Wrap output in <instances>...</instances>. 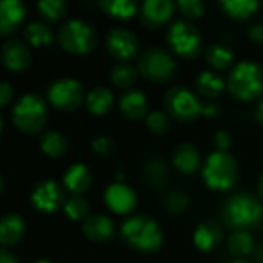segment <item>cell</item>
I'll return each instance as SVG.
<instances>
[{"mask_svg":"<svg viewBox=\"0 0 263 263\" xmlns=\"http://www.w3.org/2000/svg\"><path fill=\"white\" fill-rule=\"evenodd\" d=\"M122 242L143 254H151L160 250L163 243V231L160 225L146 214H134L120 227Z\"/></svg>","mask_w":263,"mask_h":263,"instance_id":"6da1fadb","label":"cell"},{"mask_svg":"<svg viewBox=\"0 0 263 263\" xmlns=\"http://www.w3.org/2000/svg\"><path fill=\"white\" fill-rule=\"evenodd\" d=\"M223 222L234 231H248L263 219L262 200L250 193L234 194L227 200L222 211Z\"/></svg>","mask_w":263,"mask_h":263,"instance_id":"7a4b0ae2","label":"cell"},{"mask_svg":"<svg viewBox=\"0 0 263 263\" xmlns=\"http://www.w3.org/2000/svg\"><path fill=\"white\" fill-rule=\"evenodd\" d=\"M227 88L233 97L242 102H251L263 96V66L254 60H243L234 65Z\"/></svg>","mask_w":263,"mask_h":263,"instance_id":"3957f363","label":"cell"},{"mask_svg":"<svg viewBox=\"0 0 263 263\" xmlns=\"http://www.w3.org/2000/svg\"><path fill=\"white\" fill-rule=\"evenodd\" d=\"M11 117L18 131L28 136L37 134L48 120V103L40 94L26 92L15 100Z\"/></svg>","mask_w":263,"mask_h":263,"instance_id":"277c9868","label":"cell"},{"mask_svg":"<svg viewBox=\"0 0 263 263\" xmlns=\"http://www.w3.org/2000/svg\"><path fill=\"white\" fill-rule=\"evenodd\" d=\"M57 39L65 51L77 55L91 52L99 42L96 28L89 22L79 17L68 18L66 22H63L59 26Z\"/></svg>","mask_w":263,"mask_h":263,"instance_id":"5b68a950","label":"cell"},{"mask_svg":"<svg viewBox=\"0 0 263 263\" xmlns=\"http://www.w3.org/2000/svg\"><path fill=\"white\" fill-rule=\"evenodd\" d=\"M202 177L210 190L228 191L239 179V165L230 153L214 151L202 166Z\"/></svg>","mask_w":263,"mask_h":263,"instance_id":"8992f818","label":"cell"},{"mask_svg":"<svg viewBox=\"0 0 263 263\" xmlns=\"http://www.w3.org/2000/svg\"><path fill=\"white\" fill-rule=\"evenodd\" d=\"M165 112L180 122V123H193L202 116V102L199 96H196L191 89L183 85L171 86L163 96Z\"/></svg>","mask_w":263,"mask_h":263,"instance_id":"52a82bcc","label":"cell"},{"mask_svg":"<svg viewBox=\"0 0 263 263\" xmlns=\"http://www.w3.org/2000/svg\"><path fill=\"white\" fill-rule=\"evenodd\" d=\"M168 43L177 55L186 60H194L203 52V39L199 28L185 18L173 22L168 29Z\"/></svg>","mask_w":263,"mask_h":263,"instance_id":"ba28073f","label":"cell"},{"mask_svg":"<svg viewBox=\"0 0 263 263\" xmlns=\"http://www.w3.org/2000/svg\"><path fill=\"white\" fill-rule=\"evenodd\" d=\"M137 69L143 79L153 83H165L174 77L177 71V63L166 49L160 46H153L142 52Z\"/></svg>","mask_w":263,"mask_h":263,"instance_id":"9c48e42d","label":"cell"},{"mask_svg":"<svg viewBox=\"0 0 263 263\" xmlns=\"http://www.w3.org/2000/svg\"><path fill=\"white\" fill-rule=\"evenodd\" d=\"M85 97L86 94L83 85L72 77H59L46 88L48 102L62 111L77 109L85 102Z\"/></svg>","mask_w":263,"mask_h":263,"instance_id":"30bf717a","label":"cell"},{"mask_svg":"<svg viewBox=\"0 0 263 263\" xmlns=\"http://www.w3.org/2000/svg\"><path fill=\"white\" fill-rule=\"evenodd\" d=\"M106 49L119 62H129L140 51L137 35L123 26H116L106 34Z\"/></svg>","mask_w":263,"mask_h":263,"instance_id":"8fae6325","label":"cell"},{"mask_svg":"<svg viewBox=\"0 0 263 263\" xmlns=\"http://www.w3.org/2000/svg\"><path fill=\"white\" fill-rule=\"evenodd\" d=\"M65 191L55 180H42L39 182L32 193L31 202L32 205L43 213H54L65 203Z\"/></svg>","mask_w":263,"mask_h":263,"instance_id":"7c38bea8","label":"cell"},{"mask_svg":"<svg viewBox=\"0 0 263 263\" xmlns=\"http://www.w3.org/2000/svg\"><path fill=\"white\" fill-rule=\"evenodd\" d=\"M105 205L116 214H129L137 206V194L136 191L123 183V182H114L111 183L103 194Z\"/></svg>","mask_w":263,"mask_h":263,"instance_id":"4fadbf2b","label":"cell"},{"mask_svg":"<svg viewBox=\"0 0 263 263\" xmlns=\"http://www.w3.org/2000/svg\"><path fill=\"white\" fill-rule=\"evenodd\" d=\"M176 3L171 0H146L140 6V20L149 28L156 29L163 26L174 14Z\"/></svg>","mask_w":263,"mask_h":263,"instance_id":"5bb4252c","label":"cell"},{"mask_svg":"<svg viewBox=\"0 0 263 263\" xmlns=\"http://www.w3.org/2000/svg\"><path fill=\"white\" fill-rule=\"evenodd\" d=\"M0 59L8 69L23 71L31 63V51L25 40L11 37L2 45Z\"/></svg>","mask_w":263,"mask_h":263,"instance_id":"9a60e30c","label":"cell"},{"mask_svg":"<svg viewBox=\"0 0 263 263\" xmlns=\"http://www.w3.org/2000/svg\"><path fill=\"white\" fill-rule=\"evenodd\" d=\"M173 165L179 173L185 176H191L197 173L202 166V157L199 148L190 142H183L177 145L173 153Z\"/></svg>","mask_w":263,"mask_h":263,"instance_id":"2e32d148","label":"cell"},{"mask_svg":"<svg viewBox=\"0 0 263 263\" xmlns=\"http://www.w3.org/2000/svg\"><path fill=\"white\" fill-rule=\"evenodd\" d=\"M120 112L128 120H142L149 114V103L145 92L139 89H128L119 99Z\"/></svg>","mask_w":263,"mask_h":263,"instance_id":"e0dca14e","label":"cell"},{"mask_svg":"<svg viewBox=\"0 0 263 263\" xmlns=\"http://www.w3.org/2000/svg\"><path fill=\"white\" fill-rule=\"evenodd\" d=\"M116 227L105 214H91L82 222V233L91 242H106L114 236Z\"/></svg>","mask_w":263,"mask_h":263,"instance_id":"ac0fdd59","label":"cell"},{"mask_svg":"<svg viewBox=\"0 0 263 263\" xmlns=\"http://www.w3.org/2000/svg\"><path fill=\"white\" fill-rule=\"evenodd\" d=\"M194 245L202 253H213L223 240L222 227L214 220H203L194 231Z\"/></svg>","mask_w":263,"mask_h":263,"instance_id":"d6986e66","label":"cell"},{"mask_svg":"<svg viewBox=\"0 0 263 263\" xmlns=\"http://www.w3.org/2000/svg\"><path fill=\"white\" fill-rule=\"evenodd\" d=\"M26 15V6L20 0H0V35H9L18 29Z\"/></svg>","mask_w":263,"mask_h":263,"instance_id":"ffe728a7","label":"cell"},{"mask_svg":"<svg viewBox=\"0 0 263 263\" xmlns=\"http://www.w3.org/2000/svg\"><path fill=\"white\" fill-rule=\"evenodd\" d=\"M92 183V174L83 163H72L63 174V185L72 196H82L89 190Z\"/></svg>","mask_w":263,"mask_h":263,"instance_id":"44dd1931","label":"cell"},{"mask_svg":"<svg viewBox=\"0 0 263 263\" xmlns=\"http://www.w3.org/2000/svg\"><path fill=\"white\" fill-rule=\"evenodd\" d=\"M25 234V220L17 213H8L0 217V245L12 247L22 240Z\"/></svg>","mask_w":263,"mask_h":263,"instance_id":"7402d4cb","label":"cell"},{"mask_svg":"<svg viewBox=\"0 0 263 263\" xmlns=\"http://www.w3.org/2000/svg\"><path fill=\"white\" fill-rule=\"evenodd\" d=\"M225 88H227L225 79L213 69L200 71L196 77V89L199 96L205 99H217L219 96H222Z\"/></svg>","mask_w":263,"mask_h":263,"instance_id":"603a6c76","label":"cell"},{"mask_svg":"<svg viewBox=\"0 0 263 263\" xmlns=\"http://www.w3.org/2000/svg\"><path fill=\"white\" fill-rule=\"evenodd\" d=\"M114 94L106 86H96L92 88L85 97V106L91 114L103 116L108 114L114 106Z\"/></svg>","mask_w":263,"mask_h":263,"instance_id":"cb8c5ba5","label":"cell"},{"mask_svg":"<svg viewBox=\"0 0 263 263\" xmlns=\"http://www.w3.org/2000/svg\"><path fill=\"white\" fill-rule=\"evenodd\" d=\"M205 59L213 71L220 72L234 68V52L223 43H213L205 49Z\"/></svg>","mask_w":263,"mask_h":263,"instance_id":"d4e9b609","label":"cell"},{"mask_svg":"<svg viewBox=\"0 0 263 263\" xmlns=\"http://www.w3.org/2000/svg\"><path fill=\"white\" fill-rule=\"evenodd\" d=\"M99 5L105 14L116 20H129L139 11V3L134 0H100Z\"/></svg>","mask_w":263,"mask_h":263,"instance_id":"484cf974","label":"cell"},{"mask_svg":"<svg viewBox=\"0 0 263 263\" xmlns=\"http://www.w3.org/2000/svg\"><path fill=\"white\" fill-rule=\"evenodd\" d=\"M228 251L236 259H245L256 250V242L250 231H234L227 242Z\"/></svg>","mask_w":263,"mask_h":263,"instance_id":"4316f807","label":"cell"},{"mask_svg":"<svg viewBox=\"0 0 263 263\" xmlns=\"http://www.w3.org/2000/svg\"><path fill=\"white\" fill-rule=\"evenodd\" d=\"M139 69L129 62H119L111 68L109 79L111 83L120 89H131V86L137 82Z\"/></svg>","mask_w":263,"mask_h":263,"instance_id":"83f0119b","label":"cell"},{"mask_svg":"<svg viewBox=\"0 0 263 263\" xmlns=\"http://www.w3.org/2000/svg\"><path fill=\"white\" fill-rule=\"evenodd\" d=\"M23 37H25V42H28L34 46H45L52 42L54 32H52V28L46 22L35 20L25 26Z\"/></svg>","mask_w":263,"mask_h":263,"instance_id":"f1b7e54d","label":"cell"},{"mask_svg":"<svg viewBox=\"0 0 263 263\" xmlns=\"http://www.w3.org/2000/svg\"><path fill=\"white\" fill-rule=\"evenodd\" d=\"M40 148L46 156L55 159L66 153L68 139L65 137V134L59 133V131H52V129L45 131L40 136Z\"/></svg>","mask_w":263,"mask_h":263,"instance_id":"f546056e","label":"cell"},{"mask_svg":"<svg viewBox=\"0 0 263 263\" xmlns=\"http://www.w3.org/2000/svg\"><path fill=\"white\" fill-rule=\"evenodd\" d=\"M220 6L227 15L237 20H247L257 12L260 3L256 0H223Z\"/></svg>","mask_w":263,"mask_h":263,"instance_id":"4dcf8cb0","label":"cell"},{"mask_svg":"<svg viewBox=\"0 0 263 263\" xmlns=\"http://www.w3.org/2000/svg\"><path fill=\"white\" fill-rule=\"evenodd\" d=\"M89 202L82 196H71L63 203V213L68 219L76 222H83L89 214Z\"/></svg>","mask_w":263,"mask_h":263,"instance_id":"1f68e13d","label":"cell"},{"mask_svg":"<svg viewBox=\"0 0 263 263\" xmlns=\"http://www.w3.org/2000/svg\"><path fill=\"white\" fill-rule=\"evenodd\" d=\"M145 179H146L149 186L162 188L168 180V166H166V163H163L160 159L151 160L145 166Z\"/></svg>","mask_w":263,"mask_h":263,"instance_id":"d6a6232c","label":"cell"},{"mask_svg":"<svg viewBox=\"0 0 263 263\" xmlns=\"http://www.w3.org/2000/svg\"><path fill=\"white\" fill-rule=\"evenodd\" d=\"M40 14L51 22H57L68 12V2L66 0H40L37 3Z\"/></svg>","mask_w":263,"mask_h":263,"instance_id":"836d02e7","label":"cell"},{"mask_svg":"<svg viewBox=\"0 0 263 263\" xmlns=\"http://www.w3.org/2000/svg\"><path fill=\"white\" fill-rule=\"evenodd\" d=\"M146 128L149 133L156 134V136H165L170 129H171V117L160 109L151 111L146 116Z\"/></svg>","mask_w":263,"mask_h":263,"instance_id":"e575fe53","label":"cell"},{"mask_svg":"<svg viewBox=\"0 0 263 263\" xmlns=\"http://www.w3.org/2000/svg\"><path fill=\"white\" fill-rule=\"evenodd\" d=\"M191 205V199L183 191H171L165 199V206L173 214H182L185 213Z\"/></svg>","mask_w":263,"mask_h":263,"instance_id":"d590c367","label":"cell"},{"mask_svg":"<svg viewBox=\"0 0 263 263\" xmlns=\"http://www.w3.org/2000/svg\"><path fill=\"white\" fill-rule=\"evenodd\" d=\"M180 14L185 17V20H196L200 18L205 12V3L202 0H180L176 3Z\"/></svg>","mask_w":263,"mask_h":263,"instance_id":"8d00e7d4","label":"cell"},{"mask_svg":"<svg viewBox=\"0 0 263 263\" xmlns=\"http://www.w3.org/2000/svg\"><path fill=\"white\" fill-rule=\"evenodd\" d=\"M91 148L97 156L106 157V156H111L116 151V140L108 134H102V136H99V137H96L92 140Z\"/></svg>","mask_w":263,"mask_h":263,"instance_id":"74e56055","label":"cell"},{"mask_svg":"<svg viewBox=\"0 0 263 263\" xmlns=\"http://www.w3.org/2000/svg\"><path fill=\"white\" fill-rule=\"evenodd\" d=\"M213 143L216 146V151H222V153H228V149L233 145V136L230 131L227 129H219L214 137H213Z\"/></svg>","mask_w":263,"mask_h":263,"instance_id":"f35d334b","label":"cell"},{"mask_svg":"<svg viewBox=\"0 0 263 263\" xmlns=\"http://www.w3.org/2000/svg\"><path fill=\"white\" fill-rule=\"evenodd\" d=\"M14 99V88L9 82H0V106H6Z\"/></svg>","mask_w":263,"mask_h":263,"instance_id":"ab89813d","label":"cell"},{"mask_svg":"<svg viewBox=\"0 0 263 263\" xmlns=\"http://www.w3.org/2000/svg\"><path fill=\"white\" fill-rule=\"evenodd\" d=\"M202 116L206 119H216L220 116V106L214 102H208L202 105Z\"/></svg>","mask_w":263,"mask_h":263,"instance_id":"60d3db41","label":"cell"},{"mask_svg":"<svg viewBox=\"0 0 263 263\" xmlns=\"http://www.w3.org/2000/svg\"><path fill=\"white\" fill-rule=\"evenodd\" d=\"M248 37L256 43H263V23L251 25L248 28Z\"/></svg>","mask_w":263,"mask_h":263,"instance_id":"b9f144b4","label":"cell"},{"mask_svg":"<svg viewBox=\"0 0 263 263\" xmlns=\"http://www.w3.org/2000/svg\"><path fill=\"white\" fill-rule=\"evenodd\" d=\"M0 263H18V260L11 251L0 248Z\"/></svg>","mask_w":263,"mask_h":263,"instance_id":"7bdbcfd3","label":"cell"},{"mask_svg":"<svg viewBox=\"0 0 263 263\" xmlns=\"http://www.w3.org/2000/svg\"><path fill=\"white\" fill-rule=\"evenodd\" d=\"M254 117H256V120H257V123L259 125H262L263 126V99L257 103V106H256V111H254Z\"/></svg>","mask_w":263,"mask_h":263,"instance_id":"ee69618b","label":"cell"},{"mask_svg":"<svg viewBox=\"0 0 263 263\" xmlns=\"http://www.w3.org/2000/svg\"><path fill=\"white\" fill-rule=\"evenodd\" d=\"M254 259L257 263H263V242L254 250Z\"/></svg>","mask_w":263,"mask_h":263,"instance_id":"f6af8a7d","label":"cell"},{"mask_svg":"<svg viewBox=\"0 0 263 263\" xmlns=\"http://www.w3.org/2000/svg\"><path fill=\"white\" fill-rule=\"evenodd\" d=\"M259 197H260V200H262L263 203V173L262 176H260V179H259Z\"/></svg>","mask_w":263,"mask_h":263,"instance_id":"bcb514c9","label":"cell"},{"mask_svg":"<svg viewBox=\"0 0 263 263\" xmlns=\"http://www.w3.org/2000/svg\"><path fill=\"white\" fill-rule=\"evenodd\" d=\"M230 263H251V262H248V260H245V259H234L233 262H230Z\"/></svg>","mask_w":263,"mask_h":263,"instance_id":"7dc6e473","label":"cell"},{"mask_svg":"<svg viewBox=\"0 0 263 263\" xmlns=\"http://www.w3.org/2000/svg\"><path fill=\"white\" fill-rule=\"evenodd\" d=\"M34 263H54L52 260H48V259H40V260H37V262Z\"/></svg>","mask_w":263,"mask_h":263,"instance_id":"c3c4849f","label":"cell"},{"mask_svg":"<svg viewBox=\"0 0 263 263\" xmlns=\"http://www.w3.org/2000/svg\"><path fill=\"white\" fill-rule=\"evenodd\" d=\"M2 128H3V119H2V114H0V131H2Z\"/></svg>","mask_w":263,"mask_h":263,"instance_id":"681fc988","label":"cell"},{"mask_svg":"<svg viewBox=\"0 0 263 263\" xmlns=\"http://www.w3.org/2000/svg\"><path fill=\"white\" fill-rule=\"evenodd\" d=\"M2 188H3V179H2V176H0V191H2Z\"/></svg>","mask_w":263,"mask_h":263,"instance_id":"f907efd6","label":"cell"}]
</instances>
